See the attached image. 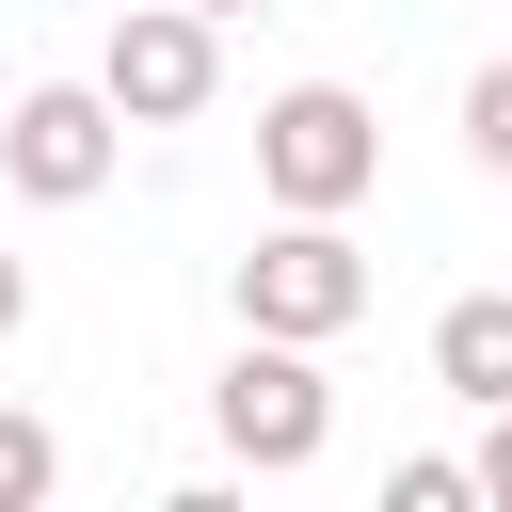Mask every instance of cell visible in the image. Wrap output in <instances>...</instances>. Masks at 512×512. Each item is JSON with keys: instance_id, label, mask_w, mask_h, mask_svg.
Returning <instances> with one entry per match:
<instances>
[{"instance_id": "6da1fadb", "label": "cell", "mask_w": 512, "mask_h": 512, "mask_svg": "<svg viewBox=\"0 0 512 512\" xmlns=\"http://www.w3.org/2000/svg\"><path fill=\"white\" fill-rule=\"evenodd\" d=\"M256 192H272V208H368V192H384V112H368L352 80L256 96Z\"/></svg>"}, {"instance_id": "7a4b0ae2", "label": "cell", "mask_w": 512, "mask_h": 512, "mask_svg": "<svg viewBox=\"0 0 512 512\" xmlns=\"http://www.w3.org/2000/svg\"><path fill=\"white\" fill-rule=\"evenodd\" d=\"M368 320V256H352V208H272V240L240 256V336H352Z\"/></svg>"}, {"instance_id": "3957f363", "label": "cell", "mask_w": 512, "mask_h": 512, "mask_svg": "<svg viewBox=\"0 0 512 512\" xmlns=\"http://www.w3.org/2000/svg\"><path fill=\"white\" fill-rule=\"evenodd\" d=\"M96 96H112L128 128H192V112L224 96V16H192V0H128L112 48H96Z\"/></svg>"}, {"instance_id": "277c9868", "label": "cell", "mask_w": 512, "mask_h": 512, "mask_svg": "<svg viewBox=\"0 0 512 512\" xmlns=\"http://www.w3.org/2000/svg\"><path fill=\"white\" fill-rule=\"evenodd\" d=\"M208 416H224V448H240L256 480H288V464H320V448H336V384H320V352H304V336H240V368L208 384Z\"/></svg>"}, {"instance_id": "5b68a950", "label": "cell", "mask_w": 512, "mask_h": 512, "mask_svg": "<svg viewBox=\"0 0 512 512\" xmlns=\"http://www.w3.org/2000/svg\"><path fill=\"white\" fill-rule=\"evenodd\" d=\"M112 160H128V112H112L96 80H32V96L0 112V176H16L32 208H96Z\"/></svg>"}, {"instance_id": "8992f818", "label": "cell", "mask_w": 512, "mask_h": 512, "mask_svg": "<svg viewBox=\"0 0 512 512\" xmlns=\"http://www.w3.org/2000/svg\"><path fill=\"white\" fill-rule=\"evenodd\" d=\"M432 384H448L464 416H496V400H512V288H464V304L432 320Z\"/></svg>"}, {"instance_id": "52a82bcc", "label": "cell", "mask_w": 512, "mask_h": 512, "mask_svg": "<svg viewBox=\"0 0 512 512\" xmlns=\"http://www.w3.org/2000/svg\"><path fill=\"white\" fill-rule=\"evenodd\" d=\"M48 480H64V432H48V416H16V400H0V512H32V496H48Z\"/></svg>"}, {"instance_id": "ba28073f", "label": "cell", "mask_w": 512, "mask_h": 512, "mask_svg": "<svg viewBox=\"0 0 512 512\" xmlns=\"http://www.w3.org/2000/svg\"><path fill=\"white\" fill-rule=\"evenodd\" d=\"M464 160H480V176H512V64H480V80H464Z\"/></svg>"}, {"instance_id": "9c48e42d", "label": "cell", "mask_w": 512, "mask_h": 512, "mask_svg": "<svg viewBox=\"0 0 512 512\" xmlns=\"http://www.w3.org/2000/svg\"><path fill=\"white\" fill-rule=\"evenodd\" d=\"M384 496H400V512H448V496H480V480H464V448H416V464H384Z\"/></svg>"}, {"instance_id": "30bf717a", "label": "cell", "mask_w": 512, "mask_h": 512, "mask_svg": "<svg viewBox=\"0 0 512 512\" xmlns=\"http://www.w3.org/2000/svg\"><path fill=\"white\" fill-rule=\"evenodd\" d=\"M464 480H480V496H496V512H512V400H496V416H480V448H464Z\"/></svg>"}, {"instance_id": "8fae6325", "label": "cell", "mask_w": 512, "mask_h": 512, "mask_svg": "<svg viewBox=\"0 0 512 512\" xmlns=\"http://www.w3.org/2000/svg\"><path fill=\"white\" fill-rule=\"evenodd\" d=\"M16 320H32V256H0V336H16Z\"/></svg>"}, {"instance_id": "7c38bea8", "label": "cell", "mask_w": 512, "mask_h": 512, "mask_svg": "<svg viewBox=\"0 0 512 512\" xmlns=\"http://www.w3.org/2000/svg\"><path fill=\"white\" fill-rule=\"evenodd\" d=\"M192 16H272V0H192Z\"/></svg>"}]
</instances>
